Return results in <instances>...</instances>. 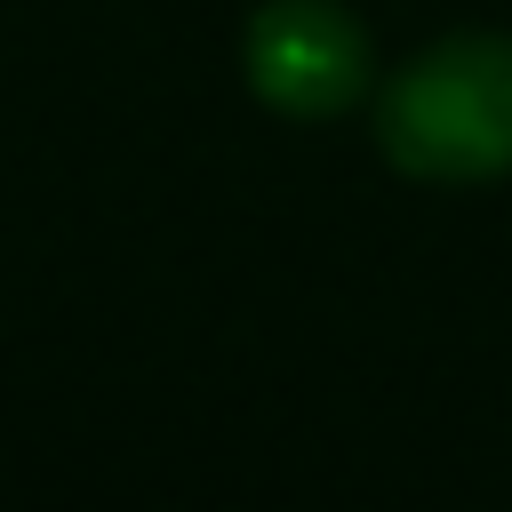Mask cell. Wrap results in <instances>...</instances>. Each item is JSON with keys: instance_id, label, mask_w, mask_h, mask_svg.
Wrapping results in <instances>:
<instances>
[{"instance_id": "1", "label": "cell", "mask_w": 512, "mask_h": 512, "mask_svg": "<svg viewBox=\"0 0 512 512\" xmlns=\"http://www.w3.org/2000/svg\"><path fill=\"white\" fill-rule=\"evenodd\" d=\"M376 136L392 168L424 184H480L512 168V40L456 32L424 48L376 104Z\"/></svg>"}, {"instance_id": "2", "label": "cell", "mask_w": 512, "mask_h": 512, "mask_svg": "<svg viewBox=\"0 0 512 512\" xmlns=\"http://www.w3.org/2000/svg\"><path fill=\"white\" fill-rule=\"evenodd\" d=\"M248 88L288 120H328L368 88V32L336 0H264L248 24Z\"/></svg>"}]
</instances>
